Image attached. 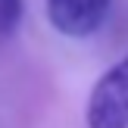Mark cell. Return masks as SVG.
<instances>
[{"instance_id":"6da1fadb","label":"cell","mask_w":128,"mask_h":128,"mask_svg":"<svg viewBox=\"0 0 128 128\" xmlns=\"http://www.w3.org/2000/svg\"><path fill=\"white\" fill-rule=\"evenodd\" d=\"M88 128H128V53L94 84L84 106Z\"/></svg>"},{"instance_id":"7a4b0ae2","label":"cell","mask_w":128,"mask_h":128,"mask_svg":"<svg viewBox=\"0 0 128 128\" xmlns=\"http://www.w3.org/2000/svg\"><path fill=\"white\" fill-rule=\"evenodd\" d=\"M110 0H47V19L66 38H91L106 22Z\"/></svg>"},{"instance_id":"3957f363","label":"cell","mask_w":128,"mask_h":128,"mask_svg":"<svg viewBox=\"0 0 128 128\" xmlns=\"http://www.w3.org/2000/svg\"><path fill=\"white\" fill-rule=\"evenodd\" d=\"M25 12V0H0V38H10L19 28Z\"/></svg>"}]
</instances>
